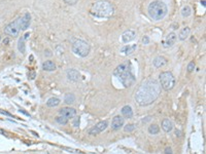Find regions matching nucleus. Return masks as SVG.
<instances>
[{
	"label": "nucleus",
	"mask_w": 206,
	"mask_h": 154,
	"mask_svg": "<svg viewBox=\"0 0 206 154\" xmlns=\"http://www.w3.org/2000/svg\"><path fill=\"white\" fill-rule=\"evenodd\" d=\"M0 134H2V135H6V133H5V131H1V129H0Z\"/></svg>",
	"instance_id": "obj_41"
},
{
	"label": "nucleus",
	"mask_w": 206,
	"mask_h": 154,
	"mask_svg": "<svg viewBox=\"0 0 206 154\" xmlns=\"http://www.w3.org/2000/svg\"><path fill=\"white\" fill-rule=\"evenodd\" d=\"M63 1L67 4V5H75L79 0H63Z\"/></svg>",
	"instance_id": "obj_28"
},
{
	"label": "nucleus",
	"mask_w": 206,
	"mask_h": 154,
	"mask_svg": "<svg viewBox=\"0 0 206 154\" xmlns=\"http://www.w3.org/2000/svg\"><path fill=\"white\" fill-rule=\"evenodd\" d=\"M175 134H176V136H178V137H180V131H175Z\"/></svg>",
	"instance_id": "obj_40"
},
{
	"label": "nucleus",
	"mask_w": 206,
	"mask_h": 154,
	"mask_svg": "<svg viewBox=\"0 0 206 154\" xmlns=\"http://www.w3.org/2000/svg\"><path fill=\"white\" fill-rule=\"evenodd\" d=\"M149 133L151 134V135H157V134H159V131H160V128H159V126H157V124H152V126H149Z\"/></svg>",
	"instance_id": "obj_25"
},
{
	"label": "nucleus",
	"mask_w": 206,
	"mask_h": 154,
	"mask_svg": "<svg viewBox=\"0 0 206 154\" xmlns=\"http://www.w3.org/2000/svg\"><path fill=\"white\" fill-rule=\"evenodd\" d=\"M8 42H10V40H8V38H5V39L3 40V43H4V44H7Z\"/></svg>",
	"instance_id": "obj_38"
},
{
	"label": "nucleus",
	"mask_w": 206,
	"mask_h": 154,
	"mask_svg": "<svg viewBox=\"0 0 206 154\" xmlns=\"http://www.w3.org/2000/svg\"><path fill=\"white\" fill-rule=\"evenodd\" d=\"M195 69V63L194 62H191V63H189V65H188V72H193Z\"/></svg>",
	"instance_id": "obj_29"
},
{
	"label": "nucleus",
	"mask_w": 206,
	"mask_h": 154,
	"mask_svg": "<svg viewBox=\"0 0 206 154\" xmlns=\"http://www.w3.org/2000/svg\"><path fill=\"white\" fill-rule=\"evenodd\" d=\"M29 36H30V33H26V34L24 35V38H25V40H27L29 38Z\"/></svg>",
	"instance_id": "obj_36"
},
{
	"label": "nucleus",
	"mask_w": 206,
	"mask_h": 154,
	"mask_svg": "<svg viewBox=\"0 0 206 154\" xmlns=\"http://www.w3.org/2000/svg\"><path fill=\"white\" fill-rule=\"evenodd\" d=\"M190 33H191V29L189 27H185V28H182L180 30V34H178V38L181 41H183V40H185L190 36Z\"/></svg>",
	"instance_id": "obj_20"
},
{
	"label": "nucleus",
	"mask_w": 206,
	"mask_h": 154,
	"mask_svg": "<svg viewBox=\"0 0 206 154\" xmlns=\"http://www.w3.org/2000/svg\"><path fill=\"white\" fill-rule=\"evenodd\" d=\"M60 103H61V100L59 98L52 97L46 101V106L50 107V108H54V107H57L58 105H60Z\"/></svg>",
	"instance_id": "obj_21"
},
{
	"label": "nucleus",
	"mask_w": 206,
	"mask_h": 154,
	"mask_svg": "<svg viewBox=\"0 0 206 154\" xmlns=\"http://www.w3.org/2000/svg\"><path fill=\"white\" fill-rule=\"evenodd\" d=\"M107 126H108V121H107V120H103V121L98 122V123L96 124L95 126H93L91 129H89V134L92 136H96V135H98V134L102 133L103 131H105V129L107 128Z\"/></svg>",
	"instance_id": "obj_9"
},
{
	"label": "nucleus",
	"mask_w": 206,
	"mask_h": 154,
	"mask_svg": "<svg viewBox=\"0 0 206 154\" xmlns=\"http://www.w3.org/2000/svg\"><path fill=\"white\" fill-rule=\"evenodd\" d=\"M160 85L164 91H171L175 86V77L170 71H164L159 75Z\"/></svg>",
	"instance_id": "obj_6"
},
{
	"label": "nucleus",
	"mask_w": 206,
	"mask_h": 154,
	"mask_svg": "<svg viewBox=\"0 0 206 154\" xmlns=\"http://www.w3.org/2000/svg\"><path fill=\"white\" fill-rule=\"evenodd\" d=\"M121 112H122V115L124 116L125 118L130 119V118L133 117V110H132L131 106H129V105H126V106L123 107Z\"/></svg>",
	"instance_id": "obj_17"
},
{
	"label": "nucleus",
	"mask_w": 206,
	"mask_h": 154,
	"mask_svg": "<svg viewBox=\"0 0 206 154\" xmlns=\"http://www.w3.org/2000/svg\"><path fill=\"white\" fill-rule=\"evenodd\" d=\"M147 13H149V18L153 21L159 22L167 15V5L160 0H154V1L149 3V7H147Z\"/></svg>",
	"instance_id": "obj_4"
},
{
	"label": "nucleus",
	"mask_w": 206,
	"mask_h": 154,
	"mask_svg": "<svg viewBox=\"0 0 206 154\" xmlns=\"http://www.w3.org/2000/svg\"><path fill=\"white\" fill-rule=\"evenodd\" d=\"M31 24V15L29 12H26L23 17H21L20 20V25H21V30L26 31L29 28Z\"/></svg>",
	"instance_id": "obj_11"
},
{
	"label": "nucleus",
	"mask_w": 206,
	"mask_h": 154,
	"mask_svg": "<svg viewBox=\"0 0 206 154\" xmlns=\"http://www.w3.org/2000/svg\"><path fill=\"white\" fill-rule=\"evenodd\" d=\"M56 64L53 61H46L42 63V69L44 71H48V72H53L56 70Z\"/></svg>",
	"instance_id": "obj_18"
},
{
	"label": "nucleus",
	"mask_w": 206,
	"mask_h": 154,
	"mask_svg": "<svg viewBox=\"0 0 206 154\" xmlns=\"http://www.w3.org/2000/svg\"><path fill=\"white\" fill-rule=\"evenodd\" d=\"M67 78L71 81H78L80 78V73L75 69H69L67 71Z\"/></svg>",
	"instance_id": "obj_15"
},
{
	"label": "nucleus",
	"mask_w": 206,
	"mask_h": 154,
	"mask_svg": "<svg viewBox=\"0 0 206 154\" xmlns=\"http://www.w3.org/2000/svg\"><path fill=\"white\" fill-rule=\"evenodd\" d=\"M44 55H49V57H50V55H52L51 50H46V51H44Z\"/></svg>",
	"instance_id": "obj_35"
},
{
	"label": "nucleus",
	"mask_w": 206,
	"mask_h": 154,
	"mask_svg": "<svg viewBox=\"0 0 206 154\" xmlns=\"http://www.w3.org/2000/svg\"><path fill=\"white\" fill-rule=\"evenodd\" d=\"M135 128H136L135 124L130 123V124H127V126L124 128V129H125V131H128V133H131V131H133L134 129H135Z\"/></svg>",
	"instance_id": "obj_27"
},
{
	"label": "nucleus",
	"mask_w": 206,
	"mask_h": 154,
	"mask_svg": "<svg viewBox=\"0 0 206 154\" xmlns=\"http://www.w3.org/2000/svg\"><path fill=\"white\" fill-rule=\"evenodd\" d=\"M165 154H172V149L170 148V147H167V148L165 149Z\"/></svg>",
	"instance_id": "obj_33"
},
{
	"label": "nucleus",
	"mask_w": 206,
	"mask_h": 154,
	"mask_svg": "<svg viewBox=\"0 0 206 154\" xmlns=\"http://www.w3.org/2000/svg\"><path fill=\"white\" fill-rule=\"evenodd\" d=\"M191 15H192L191 6H189V5L183 6L182 9H181V15H182L183 18H188V17H190Z\"/></svg>",
	"instance_id": "obj_24"
},
{
	"label": "nucleus",
	"mask_w": 206,
	"mask_h": 154,
	"mask_svg": "<svg viewBox=\"0 0 206 154\" xmlns=\"http://www.w3.org/2000/svg\"><path fill=\"white\" fill-rule=\"evenodd\" d=\"M64 102L68 105L73 104L75 102V96L73 93H66L64 97Z\"/></svg>",
	"instance_id": "obj_23"
},
{
	"label": "nucleus",
	"mask_w": 206,
	"mask_h": 154,
	"mask_svg": "<svg viewBox=\"0 0 206 154\" xmlns=\"http://www.w3.org/2000/svg\"><path fill=\"white\" fill-rule=\"evenodd\" d=\"M90 13L99 19H109L115 15V6L106 0H99L91 6Z\"/></svg>",
	"instance_id": "obj_3"
},
{
	"label": "nucleus",
	"mask_w": 206,
	"mask_h": 154,
	"mask_svg": "<svg viewBox=\"0 0 206 154\" xmlns=\"http://www.w3.org/2000/svg\"><path fill=\"white\" fill-rule=\"evenodd\" d=\"M19 111H20V112H21V113H23V114H25V115H27V116H29V117H30V114H29L28 112H26V111L24 110V109H20Z\"/></svg>",
	"instance_id": "obj_34"
},
{
	"label": "nucleus",
	"mask_w": 206,
	"mask_h": 154,
	"mask_svg": "<svg viewBox=\"0 0 206 154\" xmlns=\"http://www.w3.org/2000/svg\"><path fill=\"white\" fill-rule=\"evenodd\" d=\"M79 123H80V118L75 117L74 119H73V126H74L75 128H78V126H79Z\"/></svg>",
	"instance_id": "obj_30"
},
{
	"label": "nucleus",
	"mask_w": 206,
	"mask_h": 154,
	"mask_svg": "<svg viewBox=\"0 0 206 154\" xmlns=\"http://www.w3.org/2000/svg\"><path fill=\"white\" fill-rule=\"evenodd\" d=\"M142 43H143V44H149V36H143V38H142Z\"/></svg>",
	"instance_id": "obj_31"
},
{
	"label": "nucleus",
	"mask_w": 206,
	"mask_h": 154,
	"mask_svg": "<svg viewBox=\"0 0 206 154\" xmlns=\"http://www.w3.org/2000/svg\"><path fill=\"white\" fill-rule=\"evenodd\" d=\"M176 40H177V35L175 34L174 32H170L165 36V38L163 39L162 41V45L163 47L165 48H169V47H172V46L175 44Z\"/></svg>",
	"instance_id": "obj_8"
},
{
	"label": "nucleus",
	"mask_w": 206,
	"mask_h": 154,
	"mask_svg": "<svg viewBox=\"0 0 206 154\" xmlns=\"http://www.w3.org/2000/svg\"><path fill=\"white\" fill-rule=\"evenodd\" d=\"M136 48H137V44H126V45L122 46L121 53L124 55H131L132 53H135Z\"/></svg>",
	"instance_id": "obj_14"
},
{
	"label": "nucleus",
	"mask_w": 206,
	"mask_h": 154,
	"mask_svg": "<svg viewBox=\"0 0 206 154\" xmlns=\"http://www.w3.org/2000/svg\"><path fill=\"white\" fill-rule=\"evenodd\" d=\"M167 63H168L167 59L165 57H162V55H158V57H156L153 61V64L156 68H161V67L165 66Z\"/></svg>",
	"instance_id": "obj_16"
},
{
	"label": "nucleus",
	"mask_w": 206,
	"mask_h": 154,
	"mask_svg": "<svg viewBox=\"0 0 206 154\" xmlns=\"http://www.w3.org/2000/svg\"><path fill=\"white\" fill-rule=\"evenodd\" d=\"M201 4L205 7V0H201Z\"/></svg>",
	"instance_id": "obj_39"
},
{
	"label": "nucleus",
	"mask_w": 206,
	"mask_h": 154,
	"mask_svg": "<svg viewBox=\"0 0 206 154\" xmlns=\"http://www.w3.org/2000/svg\"><path fill=\"white\" fill-rule=\"evenodd\" d=\"M161 93V85L156 79H147L139 85L135 93V101L139 106L153 104Z\"/></svg>",
	"instance_id": "obj_1"
},
{
	"label": "nucleus",
	"mask_w": 206,
	"mask_h": 154,
	"mask_svg": "<svg viewBox=\"0 0 206 154\" xmlns=\"http://www.w3.org/2000/svg\"><path fill=\"white\" fill-rule=\"evenodd\" d=\"M162 128L165 133H170L173 129V122L170 119H164L162 121Z\"/></svg>",
	"instance_id": "obj_19"
},
{
	"label": "nucleus",
	"mask_w": 206,
	"mask_h": 154,
	"mask_svg": "<svg viewBox=\"0 0 206 154\" xmlns=\"http://www.w3.org/2000/svg\"><path fill=\"white\" fill-rule=\"evenodd\" d=\"M0 40H1V36H0Z\"/></svg>",
	"instance_id": "obj_42"
},
{
	"label": "nucleus",
	"mask_w": 206,
	"mask_h": 154,
	"mask_svg": "<svg viewBox=\"0 0 206 154\" xmlns=\"http://www.w3.org/2000/svg\"><path fill=\"white\" fill-rule=\"evenodd\" d=\"M71 50L74 55L80 58H86L89 55L91 51V46L87 41L82 39H74L71 45Z\"/></svg>",
	"instance_id": "obj_5"
},
{
	"label": "nucleus",
	"mask_w": 206,
	"mask_h": 154,
	"mask_svg": "<svg viewBox=\"0 0 206 154\" xmlns=\"http://www.w3.org/2000/svg\"><path fill=\"white\" fill-rule=\"evenodd\" d=\"M56 122L59 124H62V126H65V124L68 123V118L60 115V116H58V117H56Z\"/></svg>",
	"instance_id": "obj_26"
},
{
	"label": "nucleus",
	"mask_w": 206,
	"mask_h": 154,
	"mask_svg": "<svg viewBox=\"0 0 206 154\" xmlns=\"http://www.w3.org/2000/svg\"><path fill=\"white\" fill-rule=\"evenodd\" d=\"M149 120H151V117H149H149H145V119H142V121L146 122V121H149Z\"/></svg>",
	"instance_id": "obj_37"
},
{
	"label": "nucleus",
	"mask_w": 206,
	"mask_h": 154,
	"mask_svg": "<svg viewBox=\"0 0 206 154\" xmlns=\"http://www.w3.org/2000/svg\"><path fill=\"white\" fill-rule=\"evenodd\" d=\"M113 75L120 80V82L125 88H130L136 81L133 66H132L130 61L118 65L115 69V71H113Z\"/></svg>",
	"instance_id": "obj_2"
},
{
	"label": "nucleus",
	"mask_w": 206,
	"mask_h": 154,
	"mask_svg": "<svg viewBox=\"0 0 206 154\" xmlns=\"http://www.w3.org/2000/svg\"><path fill=\"white\" fill-rule=\"evenodd\" d=\"M0 113H1V114H4V115H6V116H10V117H13V114H10V113L6 112V111H3V110H1V109H0Z\"/></svg>",
	"instance_id": "obj_32"
},
{
	"label": "nucleus",
	"mask_w": 206,
	"mask_h": 154,
	"mask_svg": "<svg viewBox=\"0 0 206 154\" xmlns=\"http://www.w3.org/2000/svg\"><path fill=\"white\" fill-rule=\"evenodd\" d=\"M20 20L21 17H19L17 20H15L12 23L7 24L4 27V33L8 36L13 37H18L20 34V31H21V25H20Z\"/></svg>",
	"instance_id": "obj_7"
},
{
	"label": "nucleus",
	"mask_w": 206,
	"mask_h": 154,
	"mask_svg": "<svg viewBox=\"0 0 206 154\" xmlns=\"http://www.w3.org/2000/svg\"><path fill=\"white\" fill-rule=\"evenodd\" d=\"M125 123V120L122 116L116 115L113 118V121H111V128L113 131H118Z\"/></svg>",
	"instance_id": "obj_12"
},
{
	"label": "nucleus",
	"mask_w": 206,
	"mask_h": 154,
	"mask_svg": "<svg viewBox=\"0 0 206 154\" xmlns=\"http://www.w3.org/2000/svg\"><path fill=\"white\" fill-rule=\"evenodd\" d=\"M25 38H24V36H22L21 38L19 39V41H18V50H19V51L21 53H26V45H25Z\"/></svg>",
	"instance_id": "obj_22"
},
{
	"label": "nucleus",
	"mask_w": 206,
	"mask_h": 154,
	"mask_svg": "<svg viewBox=\"0 0 206 154\" xmlns=\"http://www.w3.org/2000/svg\"><path fill=\"white\" fill-rule=\"evenodd\" d=\"M59 113L60 115L69 119V118H73L77 115V110L74 108H70V107H65V108H62L61 110H59Z\"/></svg>",
	"instance_id": "obj_13"
},
{
	"label": "nucleus",
	"mask_w": 206,
	"mask_h": 154,
	"mask_svg": "<svg viewBox=\"0 0 206 154\" xmlns=\"http://www.w3.org/2000/svg\"><path fill=\"white\" fill-rule=\"evenodd\" d=\"M136 37V32L132 29H129V30L125 31L122 34V41L124 43H129V42L133 41Z\"/></svg>",
	"instance_id": "obj_10"
}]
</instances>
